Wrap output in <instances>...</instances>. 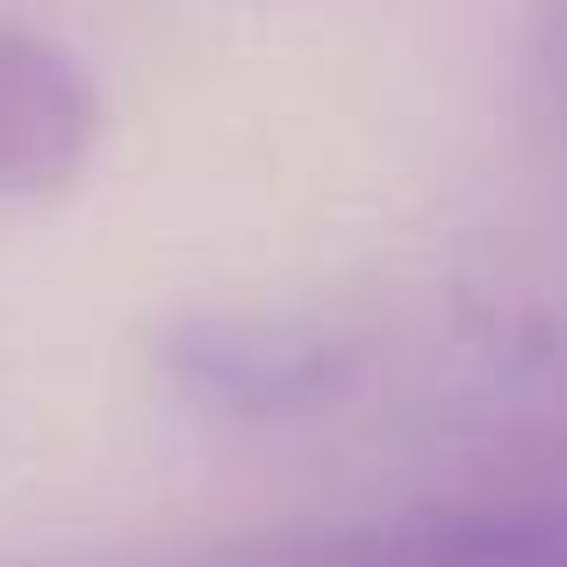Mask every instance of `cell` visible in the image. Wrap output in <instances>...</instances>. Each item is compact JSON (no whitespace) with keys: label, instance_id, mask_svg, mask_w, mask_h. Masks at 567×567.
<instances>
[{"label":"cell","instance_id":"1","mask_svg":"<svg viewBox=\"0 0 567 567\" xmlns=\"http://www.w3.org/2000/svg\"><path fill=\"white\" fill-rule=\"evenodd\" d=\"M130 567H567V503H424Z\"/></svg>","mask_w":567,"mask_h":567},{"label":"cell","instance_id":"2","mask_svg":"<svg viewBox=\"0 0 567 567\" xmlns=\"http://www.w3.org/2000/svg\"><path fill=\"white\" fill-rule=\"evenodd\" d=\"M360 352L309 317L266 309H187L158 331V374L181 402L230 424H266L331 402L352 381Z\"/></svg>","mask_w":567,"mask_h":567},{"label":"cell","instance_id":"3","mask_svg":"<svg viewBox=\"0 0 567 567\" xmlns=\"http://www.w3.org/2000/svg\"><path fill=\"white\" fill-rule=\"evenodd\" d=\"M101 86L65 43L0 22V202L65 194L101 152Z\"/></svg>","mask_w":567,"mask_h":567},{"label":"cell","instance_id":"4","mask_svg":"<svg viewBox=\"0 0 567 567\" xmlns=\"http://www.w3.org/2000/svg\"><path fill=\"white\" fill-rule=\"evenodd\" d=\"M532 94L546 101V115L567 123V0H539V22H532Z\"/></svg>","mask_w":567,"mask_h":567}]
</instances>
